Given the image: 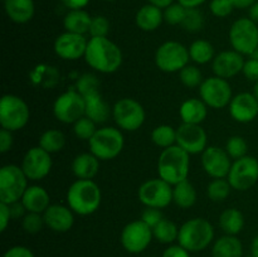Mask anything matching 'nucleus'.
<instances>
[{
  "mask_svg": "<svg viewBox=\"0 0 258 257\" xmlns=\"http://www.w3.org/2000/svg\"><path fill=\"white\" fill-rule=\"evenodd\" d=\"M85 59L91 68L101 73H113L122 65L120 47L107 37L91 38L88 40Z\"/></svg>",
  "mask_w": 258,
  "mask_h": 257,
  "instance_id": "1",
  "label": "nucleus"
},
{
  "mask_svg": "<svg viewBox=\"0 0 258 257\" xmlns=\"http://www.w3.org/2000/svg\"><path fill=\"white\" fill-rule=\"evenodd\" d=\"M67 206L80 216L93 214L101 206V189L92 179H78L67 190Z\"/></svg>",
  "mask_w": 258,
  "mask_h": 257,
  "instance_id": "2",
  "label": "nucleus"
},
{
  "mask_svg": "<svg viewBox=\"0 0 258 257\" xmlns=\"http://www.w3.org/2000/svg\"><path fill=\"white\" fill-rule=\"evenodd\" d=\"M190 169V155L178 145L163 149L158 160L159 178L171 185L188 179Z\"/></svg>",
  "mask_w": 258,
  "mask_h": 257,
  "instance_id": "3",
  "label": "nucleus"
},
{
  "mask_svg": "<svg viewBox=\"0 0 258 257\" xmlns=\"http://www.w3.org/2000/svg\"><path fill=\"white\" fill-rule=\"evenodd\" d=\"M214 239V228L204 218H191L179 227L178 243L189 252H201L211 246Z\"/></svg>",
  "mask_w": 258,
  "mask_h": 257,
  "instance_id": "4",
  "label": "nucleus"
},
{
  "mask_svg": "<svg viewBox=\"0 0 258 257\" xmlns=\"http://www.w3.org/2000/svg\"><path fill=\"white\" fill-rule=\"evenodd\" d=\"M123 145H125V139L121 130L111 126L97 128L95 135L88 140L90 153H92L101 161L117 158L122 151Z\"/></svg>",
  "mask_w": 258,
  "mask_h": 257,
  "instance_id": "5",
  "label": "nucleus"
},
{
  "mask_svg": "<svg viewBox=\"0 0 258 257\" xmlns=\"http://www.w3.org/2000/svg\"><path fill=\"white\" fill-rule=\"evenodd\" d=\"M30 110L22 97L15 95H4L0 100V125L8 131H19L28 123Z\"/></svg>",
  "mask_w": 258,
  "mask_h": 257,
  "instance_id": "6",
  "label": "nucleus"
},
{
  "mask_svg": "<svg viewBox=\"0 0 258 257\" xmlns=\"http://www.w3.org/2000/svg\"><path fill=\"white\" fill-rule=\"evenodd\" d=\"M27 175L22 166L7 164L0 169V202L12 204L22 199L28 185Z\"/></svg>",
  "mask_w": 258,
  "mask_h": 257,
  "instance_id": "7",
  "label": "nucleus"
},
{
  "mask_svg": "<svg viewBox=\"0 0 258 257\" xmlns=\"http://www.w3.org/2000/svg\"><path fill=\"white\" fill-rule=\"evenodd\" d=\"M189 59L188 48L175 40L163 43L155 52L156 67L165 73L180 72L188 65Z\"/></svg>",
  "mask_w": 258,
  "mask_h": 257,
  "instance_id": "8",
  "label": "nucleus"
},
{
  "mask_svg": "<svg viewBox=\"0 0 258 257\" xmlns=\"http://www.w3.org/2000/svg\"><path fill=\"white\" fill-rule=\"evenodd\" d=\"M229 42L236 52L251 55L258 47V25L249 18H241L229 29Z\"/></svg>",
  "mask_w": 258,
  "mask_h": 257,
  "instance_id": "9",
  "label": "nucleus"
},
{
  "mask_svg": "<svg viewBox=\"0 0 258 257\" xmlns=\"http://www.w3.org/2000/svg\"><path fill=\"white\" fill-rule=\"evenodd\" d=\"M112 117L118 128L123 131H136L145 122V110L134 98H121L113 105Z\"/></svg>",
  "mask_w": 258,
  "mask_h": 257,
  "instance_id": "10",
  "label": "nucleus"
},
{
  "mask_svg": "<svg viewBox=\"0 0 258 257\" xmlns=\"http://www.w3.org/2000/svg\"><path fill=\"white\" fill-rule=\"evenodd\" d=\"M138 197L145 207L166 208L173 202V185L161 178L149 179L140 185Z\"/></svg>",
  "mask_w": 258,
  "mask_h": 257,
  "instance_id": "11",
  "label": "nucleus"
},
{
  "mask_svg": "<svg viewBox=\"0 0 258 257\" xmlns=\"http://www.w3.org/2000/svg\"><path fill=\"white\" fill-rule=\"evenodd\" d=\"M199 95L208 107L216 110L229 106L233 98V92L229 82L218 76L206 78L199 86Z\"/></svg>",
  "mask_w": 258,
  "mask_h": 257,
  "instance_id": "12",
  "label": "nucleus"
},
{
  "mask_svg": "<svg viewBox=\"0 0 258 257\" xmlns=\"http://www.w3.org/2000/svg\"><path fill=\"white\" fill-rule=\"evenodd\" d=\"M85 97L77 90H70L55 98L53 113L59 122L75 123L85 116Z\"/></svg>",
  "mask_w": 258,
  "mask_h": 257,
  "instance_id": "13",
  "label": "nucleus"
},
{
  "mask_svg": "<svg viewBox=\"0 0 258 257\" xmlns=\"http://www.w3.org/2000/svg\"><path fill=\"white\" fill-rule=\"evenodd\" d=\"M227 179L234 190H248L258 181V160L249 155L237 159L232 164Z\"/></svg>",
  "mask_w": 258,
  "mask_h": 257,
  "instance_id": "14",
  "label": "nucleus"
},
{
  "mask_svg": "<svg viewBox=\"0 0 258 257\" xmlns=\"http://www.w3.org/2000/svg\"><path fill=\"white\" fill-rule=\"evenodd\" d=\"M154 238L153 228L141 219L133 221L123 227L120 241L128 253H141L145 251Z\"/></svg>",
  "mask_w": 258,
  "mask_h": 257,
  "instance_id": "15",
  "label": "nucleus"
},
{
  "mask_svg": "<svg viewBox=\"0 0 258 257\" xmlns=\"http://www.w3.org/2000/svg\"><path fill=\"white\" fill-rule=\"evenodd\" d=\"M52 154L40 146H34L25 153L22 161V169L29 180L37 181L44 179L52 170Z\"/></svg>",
  "mask_w": 258,
  "mask_h": 257,
  "instance_id": "16",
  "label": "nucleus"
},
{
  "mask_svg": "<svg viewBox=\"0 0 258 257\" xmlns=\"http://www.w3.org/2000/svg\"><path fill=\"white\" fill-rule=\"evenodd\" d=\"M208 136L201 125L181 123L176 128V145L185 150L189 155L202 154L208 146Z\"/></svg>",
  "mask_w": 258,
  "mask_h": 257,
  "instance_id": "17",
  "label": "nucleus"
},
{
  "mask_svg": "<svg viewBox=\"0 0 258 257\" xmlns=\"http://www.w3.org/2000/svg\"><path fill=\"white\" fill-rule=\"evenodd\" d=\"M232 158L226 149L219 146H208L202 153V166L211 178H227L232 168Z\"/></svg>",
  "mask_w": 258,
  "mask_h": 257,
  "instance_id": "18",
  "label": "nucleus"
},
{
  "mask_svg": "<svg viewBox=\"0 0 258 257\" xmlns=\"http://www.w3.org/2000/svg\"><path fill=\"white\" fill-rule=\"evenodd\" d=\"M87 44L85 35L64 32L54 40V52L64 60H77L85 57Z\"/></svg>",
  "mask_w": 258,
  "mask_h": 257,
  "instance_id": "19",
  "label": "nucleus"
},
{
  "mask_svg": "<svg viewBox=\"0 0 258 257\" xmlns=\"http://www.w3.org/2000/svg\"><path fill=\"white\" fill-rule=\"evenodd\" d=\"M229 113L237 122L247 123L258 116V100L251 92H242L233 96L229 103Z\"/></svg>",
  "mask_w": 258,
  "mask_h": 257,
  "instance_id": "20",
  "label": "nucleus"
},
{
  "mask_svg": "<svg viewBox=\"0 0 258 257\" xmlns=\"http://www.w3.org/2000/svg\"><path fill=\"white\" fill-rule=\"evenodd\" d=\"M244 62L243 54L236 52V50H223L214 57L212 67H213L214 75L218 77L228 80L234 77L243 71Z\"/></svg>",
  "mask_w": 258,
  "mask_h": 257,
  "instance_id": "21",
  "label": "nucleus"
},
{
  "mask_svg": "<svg viewBox=\"0 0 258 257\" xmlns=\"http://www.w3.org/2000/svg\"><path fill=\"white\" fill-rule=\"evenodd\" d=\"M45 226L58 233L68 232L75 224V212L68 206L50 204L43 213Z\"/></svg>",
  "mask_w": 258,
  "mask_h": 257,
  "instance_id": "22",
  "label": "nucleus"
},
{
  "mask_svg": "<svg viewBox=\"0 0 258 257\" xmlns=\"http://www.w3.org/2000/svg\"><path fill=\"white\" fill-rule=\"evenodd\" d=\"M22 203L27 212L43 214L50 206V197L48 191L40 185H29L22 197Z\"/></svg>",
  "mask_w": 258,
  "mask_h": 257,
  "instance_id": "23",
  "label": "nucleus"
},
{
  "mask_svg": "<svg viewBox=\"0 0 258 257\" xmlns=\"http://www.w3.org/2000/svg\"><path fill=\"white\" fill-rule=\"evenodd\" d=\"M4 10L12 22L25 24L34 17L35 5L33 0H4Z\"/></svg>",
  "mask_w": 258,
  "mask_h": 257,
  "instance_id": "24",
  "label": "nucleus"
},
{
  "mask_svg": "<svg viewBox=\"0 0 258 257\" xmlns=\"http://www.w3.org/2000/svg\"><path fill=\"white\" fill-rule=\"evenodd\" d=\"M208 106L203 102L202 98H189L181 103L179 108V115L184 123H194L201 125L208 115Z\"/></svg>",
  "mask_w": 258,
  "mask_h": 257,
  "instance_id": "25",
  "label": "nucleus"
},
{
  "mask_svg": "<svg viewBox=\"0 0 258 257\" xmlns=\"http://www.w3.org/2000/svg\"><path fill=\"white\" fill-rule=\"evenodd\" d=\"M135 22L144 32H154L164 22V12L155 5L146 4L138 10Z\"/></svg>",
  "mask_w": 258,
  "mask_h": 257,
  "instance_id": "26",
  "label": "nucleus"
},
{
  "mask_svg": "<svg viewBox=\"0 0 258 257\" xmlns=\"http://www.w3.org/2000/svg\"><path fill=\"white\" fill-rule=\"evenodd\" d=\"M85 102V116L91 118L93 122L103 123L108 120L110 115H112V111H111L110 106H108L107 102L103 100L101 92H96L90 96H86Z\"/></svg>",
  "mask_w": 258,
  "mask_h": 257,
  "instance_id": "27",
  "label": "nucleus"
},
{
  "mask_svg": "<svg viewBox=\"0 0 258 257\" xmlns=\"http://www.w3.org/2000/svg\"><path fill=\"white\" fill-rule=\"evenodd\" d=\"M100 159L92 153L78 154L72 161V171L78 179H93L100 169Z\"/></svg>",
  "mask_w": 258,
  "mask_h": 257,
  "instance_id": "28",
  "label": "nucleus"
},
{
  "mask_svg": "<svg viewBox=\"0 0 258 257\" xmlns=\"http://www.w3.org/2000/svg\"><path fill=\"white\" fill-rule=\"evenodd\" d=\"M212 257H243V244L237 236L224 234L213 243Z\"/></svg>",
  "mask_w": 258,
  "mask_h": 257,
  "instance_id": "29",
  "label": "nucleus"
},
{
  "mask_svg": "<svg viewBox=\"0 0 258 257\" xmlns=\"http://www.w3.org/2000/svg\"><path fill=\"white\" fill-rule=\"evenodd\" d=\"M91 20L92 17L83 9L70 10L63 19V25L66 32L85 35L90 32Z\"/></svg>",
  "mask_w": 258,
  "mask_h": 257,
  "instance_id": "30",
  "label": "nucleus"
},
{
  "mask_svg": "<svg viewBox=\"0 0 258 257\" xmlns=\"http://www.w3.org/2000/svg\"><path fill=\"white\" fill-rule=\"evenodd\" d=\"M219 227L226 234L237 236L244 227V216L239 209L228 208L219 216Z\"/></svg>",
  "mask_w": 258,
  "mask_h": 257,
  "instance_id": "31",
  "label": "nucleus"
},
{
  "mask_svg": "<svg viewBox=\"0 0 258 257\" xmlns=\"http://www.w3.org/2000/svg\"><path fill=\"white\" fill-rule=\"evenodd\" d=\"M173 202L181 209H188L196 204L197 190L188 179L173 185Z\"/></svg>",
  "mask_w": 258,
  "mask_h": 257,
  "instance_id": "32",
  "label": "nucleus"
},
{
  "mask_svg": "<svg viewBox=\"0 0 258 257\" xmlns=\"http://www.w3.org/2000/svg\"><path fill=\"white\" fill-rule=\"evenodd\" d=\"M189 55L190 59L197 65H207L214 59V47L211 42L204 39H197L190 44Z\"/></svg>",
  "mask_w": 258,
  "mask_h": 257,
  "instance_id": "33",
  "label": "nucleus"
},
{
  "mask_svg": "<svg viewBox=\"0 0 258 257\" xmlns=\"http://www.w3.org/2000/svg\"><path fill=\"white\" fill-rule=\"evenodd\" d=\"M64 134L57 128H49V130L44 131L39 138V146L49 154L58 153L64 148Z\"/></svg>",
  "mask_w": 258,
  "mask_h": 257,
  "instance_id": "34",
  "label": "nucleus"
},
{
  "mask_svg": "<svg viewBox=\"0 0 258 257\" xmlns=\"http://www.w3.org/2000/svg\"><path fill=\"white\" fill-rule=\"evenodd\" d=\"M154 238L163 244H171L174 241H178L179 228L174 222L163 218L153 228Z\"/></svg>",
  "mask_w": 258,
  "mask_h": 257,
  "instance_id": "35",
  "label": "nucleus"
},
{
  "mask_svg": "<svg viewBox=\"0 0 258 257\" xmlns=\"http://www.w3.org/2000/svg\"><path fill=\"white\" fill-rule=\"evenodd\" d=\"M151 140L161 149L176 145V128L170 125H159L151 133Z\"/></svg>",
  "mask_w": 258,
  "mask_h": 257,
  "instance_id": "36",
  "label": "nucleus"
},
{
  "mask_svg": "<svg viewBox=\"0 0 258 257\" xmlns=\"http://www.w3.org/2000/svg\"><path fill=\"white\" fill-rule=\"evenodd\" d=\"M232 189L233 188L227 178L213 179L207 186V196L213 202H223L228 198Z\"/></svg>",
  "mask_w": 258,
  "mask_h": 257,
  "instance_id": "37",
  "label": "nucleus"
},
{
  "mask_svg": "<svg viewBox=\"0 0 258 257\" xmlns=\"http://www.w3.org/2000/svg\"><path fill=\"white\" fill-rule=\"evenodd\" d=\"M179 78H180V82L189 88L199 87L204 81L202 71L193 65H186L179 72Z\"/></svg>",
  "mask_w": 258,
  "mask_h": 257,
  "instance_id": "38",
  "label": "nucleus"
},
{
  "mask_svg": "<svg viewBox=\"0 0 258 257\" xmlns=\"http://www.w3.org/2000/svg\"><path fill=\"white\" fill-rule=\"evenodd\" d=\"M100 81L92 73H85V75L81 76L80 78L76 82V90L86 97V96H90L92 93L100 92Z\"/></svg>",
  "mask_w": 258,
  "mask_h": 257,
  "instance_id": "39",
  "label": "nucleus"
},
{
  "mask_svg": "<svg viewBox=\"0 0 258 257\" xmlns=\"http://www.w3.org/2000/svg\"><path fill=\"white\" fill-rule=\"evenodd\" d=\"M97 123L93 122L91 118H88L87 116H83L80 120L76 121L73 123V133L77 136L80 140H90L93 135L97 131V127H96Z\"/></svg>",
  "mask_w": 258,
  "mask_h": 257,
  "instance_id": "40",
  "label": "nucleus"
},
{
  "mask_svg": "<svg viewBox=\"0 0 258 257\" xmlns=\"http://www.w3.org/2000/svg\"><path fill=\"white\" fill-rule=\"evenodd\" d=\"M247 150H248V145H247V141L242 136L234 135L227 140L226 151L233 160L246 156Z\"/></svg>",
  "mask_w": 258,
  "mask_h": 257,
  "instance_id": "41",
  "label": "nucleus"
},
{
  "mask_svg": "<svg viewBox=\"0 0 258 257\" xmlns=\"http://www.w3.org/2000/svg\"><path fill=\"white\" fill-rule=\"evenodd\" d=\"M181 25L184 29L188 30L190 33H197L203 28L204 25V17L201 13L198 8H193V9H186L185 18H184Z\"/></svg>",
  "mask_w": 258,
  "mask_h": 257,
  "instance_id": "42",
  "label": "nucleus"
},
{
  "mask_svg": "<svg viewBox=\"0 0 258 257\" xmlns=\"http://www.w3.org/2000/svg\"><path fill=\"white\" fill-rule=\"evenodd\" d=\"M22 226H23V229H24L27 233L37 234L38 232L42 231L43 227L45 226L44 218H43V214L27 212V214L23 217Z\"/></svg>",
  "mask_w": 258,
  "mask_h": 257,
  "instance_id": "43",
  "label": "nucleus"
},
{
  "mask_svg": "<svg viewBox=\"0 0 258 257\" xmlns=\"http://www.w3.org/2000/svg\"><path fill=\"white\" fill-rule=\"evenodd\" d=\"M186 14V8L179 3H173L164 9V20L170 25H179L183 23Z\"/></svg>",
  "mask_w": 258,
  "mask_h": 257,
  "instance_id": "44",
  "label": "nucleus"
},
{
  "mask_svg": "<svg viewBox=\"0 0 258 257\" xmlns=\"http://www.w3.org/2000/svg\"><path fill=\"white\" fill-rule=\"evenodd\" d=\"M110 32V20L103 15H96L92 18L90 25V32L88 34L91 38H101L107 37Z\"/></svg>",
  "mask_w": 258,
  "mask_h": 257,
  "instance_id": "45",
  "label": "nucleus"
},
{
  "mask_svg": "<svg viewBox=\"0 0 258 257\" xmlns=\"http://www.w3.org/2000/svg\"><path fill=\"white\" fill-rule=\"evenodd\" d=\"M212 14L217 18H226L233 12L234 5L232 0H212L209 4Z\"/></svg>",
  "mask_w": 258,
  "mask_h": 257,
  "instance_id": "46",
  "label": "nucleus"
},
{
  "mask_svg": "<svg viewBox=\"0 0 258 257\" xmlns=\"http://www.w3.org/2000/svg\"><path fill=\"white\" fill-rule=\"evenodd\" d=\"M163 218L164 217H163V213H161L160 209L151 208V207H146V209L143 212V214H141L140 219L141 221L145 222L149 227L154 228V227H155L156 224H158Z\"/></svg>",
  "mask_w": 258,
  "mask_h": 257,
  "instance_id": "47",
  "label": "nucleus"
},
{
  "mask_svg": "<svg viewBox=\"0 0 258 257\" xmlns=\"http://www.w3.org/2000/svg\"><path fill=\"white\" fill-rule=\"evenodd\" d=\"M242 73L244 75V77L248 81L252 82H257L258 81V60L253 59V58H248V59L244 62V67Z\"/></svg>",
  "mask_w": 258,
  "mask_h": 257,
  "instance_id": "48",
  "label": "nucleus"
},
{
  "mask_svg": "<svg viewBox=\"0 0 258 257\" xmlns=\"http://www.w3.org/2000/svg\"><path fill=\"white\" fill-rule=\"evenodd\" d=\"M3 257H34V253L25 246H13L5 251Z\"/></svg>",
  "mask_w": 258,
  "mask_h": 257,
  "instance_id": "49",
  "label": "nucleus"
},
{
  "mask_svg": "<svg viewBox=\"0 0 258 257\" xmlns=\"http://www.w3.org/2000/svg\"><path fill=\"white\" fill-rule=\"evenodd\" d=\"M161 257H190V254H189L188 249H185L183 246L178 243L170 244L169 247H166Z\"/></svg>",
  "mask_w": 258,
  "mask_h": 257,
  "instance_id": "50",
  "label": "nucleus"
},
{
  "mask_svg": "<svg viewBox=\"0 0 258 257\" xmlns=\"http://www.w3.org/2000/svg\"><path fill=\"white\" fill-rule=\"evenodd\" d=\"M13 141H14V139H13L12 131L2 128V131H0V151L3 154L8 153L12 149Z\"/></svg>",
  "mask_w": 258,
  "mask_h": 257,
  "instance_id": "51",
  "label": "nucleus"
},
{
  "mask_svg": "<svg viewBox=\"0 0 258 257\" xmlns=\"http://www.w3.org/2000/svg\"><path fill=\"white\" fill-rule=\"evenodd\" d=\"M10 219H12V213H10L9 204L0 202V231L4 232L8 228Z\"/></svg>",
  "mask_w": 258,
  "mask_h": 257,
  "instance_id": "52",
  "label": "nucleus"
},
{
  "mask_svg": "<svg viewBox=\"0 0 258 257\" xmlns=\"http://www.w3.org/2000/svg\"><path fill=\"white\" fill-rule=\"evenodd\" d=\"M10 213H12V218H19V217H24L27 214V209L23 206L22 201L14 202V203L9 204Z\"/></svg>",
  "mask_w": 258,
  "mask_h": 257,
  "instance_id": "53",
  "label": "nucleus"
},
{
  "mask_svg": "<svg viewBox=\"0 0 258 257\" xmlns=\"http://www.w3.org/2000/svg\"><path fill=\"white\" fill-rule=\"evenodd\" d=\"M63 3L66 8H68L70 10H77V9H83L85 7H87L88 3L91 0H60Z\"/></svg>",
  "mask_w": 258,
  "mask_h": 257,
  "instance_id": "54",
  "label": "nucleus"
},
{
  "mask_svg": "<svg viewBox=\"0 0 258 257\" xmlns=\"http://www.w3.org/2000/svg\"><path fill=\"white\" fill-rule=\"evenodd\" d=\"M207 0H178L179 4L183 5L186 9H193V8H199L202 4H204Z\"/></svg>",
  "mask_w": 258,
  "mask_h": 257,
  "instance_id": "55",
  "label": "nucleus"
},
{
  "mask_svg": "<svg viewBox=\"0 0 258 257\" xmlns=\"http://www.w3.org/2000/svg\"><path fill=\"white\" fill-rule=\"evenodd\" d=\"M257 0H232L234 8L237 9H249Z\"/></svg>",
  "mask_w": 258,
  "mask_h": 257,
  "instance_id": "56",
  "label": "nucleus"
},
{
  "mask_svg": "<svg viewBox=\"0 0 258 257\" xmlns=\"http://www.w3.org/2000/svg\"><path fill=\"white\" fill-rule=\"evenodd\" d=\"M149 4H153L155 7L160 8V9H165L166 7L171 5L174 3V0H148Z\"/></svg>",
  "mask_w": 258,
  "mask_h": 257,
  "instance_id": "57",
  "label": "nucleus"
},
{
  "mask_svg": "<svg viewBox=\"0 0 258 257\" xmlns=\"http://www.w3.org/2000/svg\"><path fill=\"white\" fill-rule=\"evenodd\" d=\"M248 18L258 24V0L248 9Z\"/></svg>",
  "mask_w": 258,
  "mask_h": 257,
  "instance_id": "58",
  "label": "nucleus"
},
{
  "mask_svg": "<svg viewBox=\"0 0 258 257\" xmlns=\"http://www.w3.org/2000/svg\"><path fill=\"white\" fill-rule=\"evenodd\" d=\"M251 252H252V256L253 257H258V234L253 238L251 243Z\"/></svg>",
  "mask_w": 258,
  "mask_h": 257,
  "instance_id": "59",
  "label": "nucleus"
},
{
  "mask_svg": "<svg viewBox=\"0 0 258 257\" xmlns=\"http://www.w3.org/2000/svg\"><path fill=\"white\" fill-rule=\"evenodd\" d=\"M252 93H253V95L256 96V98L258 100V81H257V82H254V86H253V92H252Z\"/></svg>",
  "mask_w": 258,
  "mask_h": 257,
  "instance_id": "60",
  "label": "nucleus"
},
{
  "mask_svg": "<svg viewBox=\"0 0 258 257\" xmlns=\"http://www.w3.org/2000/svg\"><path fill=\"white\" fill-rule=\"evenodd\" d=\"M249 58H253V59H257L258 60V47L253 50V53H252V54L249 55Z\"/></svg>",
  "mask_w": 258,
  "mask_h": 257,
  "instance_id": "61",
  "label": "nucleus"
},
{
  "mask_svg": "<svg viewBox=\"0 0 258 257\" xmlns=\"http://www.w3.org/2000/svg\"><path fill=\"white\" fill-rule=\"evenodd\" d=\"M105 2H116V0H105Z\"/></svg>",
  "mask_w": 258,
  "mask_h": 257,
  "instance_id": "62",
  "label": "nucleus"
},
{
  "mask_svg": "<svg viewBox=\"0 0 258 257\" xmlns=\"http://www.w3.org/2000/svg\"><path fill=\"white\" fill-rule=\"evenodd\" d=\"M248 257H253V256H248Z\"/></svg>",
  "mask_w": 258,
  "mask_h": 257,
  "instance_id": "63",
  "label": "nucleus"
}]
</instances>
